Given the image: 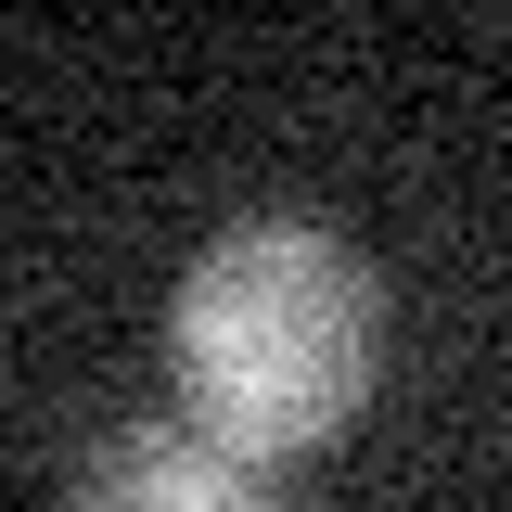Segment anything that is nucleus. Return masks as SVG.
<instances>
[{"instance_id": "f03ea898", "label": "nucleus", "mask_w": 512, "mask_h": 512, "mask_svg": "<svg viewBox=\"0 0 512 512\" xmlns=\"http://www.w3.org/2000/svg\"><path fill=\"white\" fill-rule=\"evenodd\" d=\"M90 512H269L256 461L205 423H128L90 461Z\"/></svg>"}, {"instance_id": "f257e3e1", "label": "nucleus", "mask_w": 512, "mask_h": 512, "mask_svg": "<svg viewBox=\"0 0 512 512\" xmlns=\"http://www.w3.org/2000/svg\"><path fill=\"white\" fill-rule=\"evenodd\" d=\"M372 359H384V295L308 218L218 231L192 256L180 308H167L180 423L231 436L244 461H295V448L346 436V410L372 397Z\"/></svg>"}]
</instances>
